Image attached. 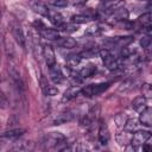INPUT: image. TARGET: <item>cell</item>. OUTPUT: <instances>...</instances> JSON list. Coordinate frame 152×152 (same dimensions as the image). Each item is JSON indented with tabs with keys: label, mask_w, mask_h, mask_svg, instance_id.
<instances>
[{
	"label": "cell",
	"mask_w": 152,
	"mask_h": 152,
	"mask_svg": "<svg viewBox=\"0 0 152 152\" xmlns=\"http://www.w3.org/2000/svg\"><path fill=\"white\" fill-rule=\"evenodd\" d=\"M128 119H129V118L127 116V114L121 112V113H118V114L114 116V122H115V125H116L118 127H120V128H124Z\"/></svg>",
	"instance_id": "7402d4cb"
},
{
	"label": "cell",
	"mask_w": 152,
	"mask_h": 152,
	"mask_svg": "<svg viewBox=\"0 0 152 152\" xmlns=\"http://www.w3.org/2000/svg\"><path fill=\"white\" fill-rule=\"evenodd\" d=\"M99 55L101 56L106 68L110 71H115L120 68V63L119 61L108 51V49H102V50H99Z\"/></svg>",
	"instance_id": "7a4b0ae2"
},
{
	"label": "cell",
	"mask_w": 152,
	"mask_h": 152,
	"mask_svg": "<svg viewBox=\"0 0 152 152\" xmlns=\"http://www.w3.org/2000/svg\"><path fill=\"white\" fill-rule=\"evenodd\" d=\"M49 70H50V77H51V80H52L53 83L59 84V83H62L64 81V75H63L62 69L59 68V65L57 63L50 65L49 66Z\"/></svg>",
	"instance_id": "52a82bcc"
},
{
	"label": "cell",
	"mask_w": 152,
	"mask_h": 152,
	"mask_svg": "<svg viewBox=\"0 0 152 152\" xmlns=\"http://www.w3.org/2000/svg\"><path fill=\"white\" fill-rule=\"evenodd\" d=\"M39 84H40V88H42V90H43V93L49 88V82H48V80L44 77V76H42L40 77V80H39Z\"/></svg>",
	"instance_id": "8d00e7d4"
},
{
	"label": "cell",
	"mask_w": 152,
	"mask_h": 152,
	"mask_svg": "<svg viewBox=\"0 0 152 152\" xmlns=\"http://www.w3.org/2000/svg\"><path fill=\"white\" fill-rule=\"evenodd\" d=\"M100 33H101V28H100V26H97V25L91 26V27H89V28L87 30V34H90V36H97V34H100Z\"/></svg>",
	"instance_id": "836d02e7"
},
{
	"label": "cell",
	"mask_w": 152,
	"mask_h": 152,
	"mask_svg": "<svg viewBox=\"0 0 152 152\" xmlns=\"http://www.w3.org/2000/svg\"><path fill=\"white\" fill-rule=\"evenodd\" d=\"M81 59H82V57H81L80 55H71V56H69L68 59H66L68 66H69V68H74V66H76V65H78L80 62H81Z\"/></svg>",
	"instance_id": "d4e9b609"
},
{
	"label": "cell",
	"mask_w": 152,
	"mask_h": 152,
	"mask_svg": "<svg viewBox=\"0 0 152 152\" xmlns=\"http://www.w3.org/2000/svg\"><path fill=\"white\" fill-rule=\"evenodd\" d=\"M58 93H59L58 88H56V87H53V86H49V88L44 91V94L48 95V96H55V95H57Z\"/></svg>",
	"instance_id": "e575fe53"
},
{
	"label": "cell",
	"mask_w": 152,
	"mask_h": 152,
	"mask_svg": "<svg viewBox=\"0 0 152 152\" xmlns=\"http://www.w3.org/2000/svg\"><path fill=\"white\" fill-rule=\"evenodd\" d=\"M146 33H147V36L152 37V26H148V27H146Z\"/></svg>",
	"instance_id": "60d3db41"
},
{
	"label": "cell",
	"mask_w": 152,
	"mask_h": 152,
	"mask_svg": "<svg viewBox=\"0 0 152 152\" xmlns=\"http://www.w3.org/2000/svg\"><path fill=\"white\" fill-rule=\"evenodd\" d=\"M139 121L142 126H146V127L152 126V107H146L140 112Z\"/></svg>",
	"instance_id": "30bf717a"
},
{
	"label": "cell",
	"mask_w": 152,
	"mask_h": 152,
	"mask_svg": "<svg viewBox=\"0 0 152 152\" xmlns=\"http://www.w3.org/2000/svg\"><path fill=\"white\" fill-rule=\"evenodd\" d=\"M141 124H140V121L139 120H137V119H128L127 120V122H126V125H125V131H127L128 133H134V132H137L138 129H139V126H140Z\"/></svg>",
	"instance_id": "d6986e66"
},
{
	"label": "cell",
	"mask_w": 152,
	"mask_h": 152,
	"mask_svg": "<svg viewBox=\"0 0 152 152\" xmlns=\"http://www.w3.org/2000/svg\"><path fill=\"white\" fill-rule=\"evenodd\" d=\"M95 72H96V66H95L94 64H87L86 66H83V68L78 71V76H80L81 80H83V78L91 77Z\"/></svg>",
	"instance_id": "5bb4252c"
},
{
	"label": "cell",
	"mask_w": 152,
	"mask_h": 152,
	"mask_svg": "<svg viewBox=\"0 0 152 152\" xmlns=\"http://www.w3.org/2000/svg\"><path fill=\"white\" fill-rule=\"evenodd\" d=\"M61 45L65 49H72L76 46V40L71 37H66V38H63L61 40Z\"/></svg>",
	"instance_id": "83f0119b"
},
{
	"label": "cell",
	"mask_w": 152,
	"mask_h": 152,
	"mask_svg": "<svg viewBox=\"0 0 152 152\" xmlns=\"http://www.w3.org/2000/svg\"><path fill=\"white\" fill-rule=\"evenodd\" d=\"M31 7H32V10H33L36 13H38V14H40V15H44V17H49L50 10L48 8V6H46L44 2L38 1V0L32 1V2H31Z\"/></svg>",
	"instance_id": "4fadbf2b"
},
{
	"label": "cell",
	"mask_w": 152,
	"mask_h": 152,
	"mask_svg": "<svg viewBox=\"0 0 152 152\" xmlns=\"http://www.w3.org/2000/svg\"><path fill=\"white\" fill-rule=\"evenodd\" d=\"M133 37L132 36H125V37H113L110 39H107V43H110L112 45H118L120 48H125L128 46L132 42H133Z\"/></svg>",
	"instance_id": "8fae6325"
},
{
	"label": "cell",
	"mask_w": 152,
	"mask_h": 152,
	"mask_svg": "<svg viewBox=\"0 0 152 152\" xmlns=\"http://www.w3.org/2000/svg\"><path fill=\"white\" fill-rule=\"evenodd\" d=\"M147 8H148L150 12H152V2H150V4L147 5Z\"/></svg>",
	"instance_id": "b9f144b4"
},
{
	"label": "cell",
	"mask_w": 152,
	"mask_h": 152,
	"mask_svg": "<svg viewBox=\"0 0 152 152\" xmlns=\"http://www.w3.org/2000/svg\"><path fill=\"white\" fill-rule=\"evenodd\" d=\"M10 27H11V32H12V36L14 37V39L24 49L25 48V37H24V33H23L20 25H18L17 23H12L10 25Z\"/></svg>",
	"instance_id": "8992f818"
},
{
	"label": "cell",
	"mask_w": 152,
	"mask_h": 152,
	"mask_svg": "<svg viewBox=\"0 0 152 152\" xmlns=\"http://www.w3.org/2000/svg\"><path fill=\"white\" fill-rule=\"evenodd\" d=\"M39 33L43 38L48 39V40H55L58 38V31L53 30V28H49V27H43L39 30Z\"/></svg>",
	"instance_id": "9a60e30c"
},
{
	"label": "cell",
	"mask_w": 152,
	"mask_h": 152,
	"mask_svg": "<svg viewBox=\"0 0 152 152\" xmlns=\"http://www.w3.org/2000/svg\"><path fill=\"white\" fill-rule=\"evenodd\" d=\"M109 84L110 83H108V82L97 83V84H88V86H86L81 89V93L87 97L96 96V95H100L101 93H103L104 90H107L109 88Z\"/></svg>",
	"instance_id": "3957f363"
},
{
	"label": "cell",
	"mask_w": 152,
	"mask_h": 152,
	"mask_svg": "<svg viewBox=\"0 0 152 152\" xmlns=\"http://www.w3.org/2000/svg\"><path fill=\"white\" fill-rule=\"evenodd\" d=\"M8 74H10V76H11V78L13 80L15 87L18 88L19 93H20V91H24V89H25L24 82H23V80H21V77H20V74H19L18 69H17L15 66H13V65H10V66H8Z\"/></svg>",
	"instance_id": "ba28073f"
},
{
	"label": "cell",
	"mask_w": 152,
	"mask_h": 152,
	"mask_svg": "<svg viewBox=\"0 0 152 152\" xmlns=\"http://www.w3.org/2000/svg\"><path fill=\"white\" fill-rule=\"evenodd\" d=\"M146 57H147V59H152V48L147 49V52H146Z\"/></svg>",
	"instance_id": "f35d334b"
},
{
	"label": "cell",
	"mask_w": 152,
	"mask_h": 152,
	"mask_svg": "<svg viewBox=\"0 0 152 152\" xmlns=\"http://www.w3.org/2000/svg\"><path fill=\"white\" fill-rule=\"evenodd\" d=\"M1 104H2V108L6 107V99H5V95L1 94Z\"/></svg>",
	"instance_id": "ab89813d"
},
{
	"label": "cell",
	"mask_w": 152,
	"mask_h": 152,
	"mask_svg": "<svg viewBox=\"0 0 152 152\" xmlns=\"http://www.w3.org/2000/svg\"><path fill=\"white\" fill-rule=\"evenodd\" d=\"M125 6V1L122 0H103L100 5V11L104 14L112 15L119 8Z\"/></svg>",
	"instance_id": "277c9868"
},
{
	"label": "cell",
	"mask_w": 152,
	"mask_h": 152,
	"mask_svg": "<svg viewBox=\"0 0 152 152\" xmlns=\"http://www.w3.org/2000/svg\"><path fill=\"white\" fill-rule=\"evenodd\" d=\"M78 93H81V89H78L77 87H70L69 89H66L65 90V93H64V95H63V100H66V101H69V100H72V99H75L77 95H78Z\"/></svg>",
	"instance_id": "44dd1931"
},
{
	"label": "cell",
	"mask_w": 152,
	"mask_h": 152,
	"mask_svg": "<svg viewBox=\"0 0 152 152\" xmlns=\"http://www.w3.org/2000/svg\"><path fill=\"white\" fill-rule=\"evenodd\" d=\"M139 23L145 26V27H148V26H152V12H147V13H144L142 15L139 17Z\"/></svg>",
	"instance_id": "cb8c5ba5"
},
{
	"label": "cell",
	"mask_w": 152,
	"mask_h": 152,
	"mask_svg": "<svg viewBox=\"0 0 152 152\" xmlns=\"http://www.w3.org/2000/svg\"><path fill=\"white\" fill-rule=\"evenodd\" d=\"M89 19L90 18L88 15H84V14H76V15L71 17V21L75 24H86L89 21Z\"/></svg>",
	"instance_id": "f546056e"
},
{
	"label": "cell",
	"mask_w": 152,
	"mask_h": 152,
	"mask_svg": "<svg viewBox=\"0 0 152 152\" xmlns=\"http://www.w3.org/2000/svg\"><path fill=\"white\" fill-rule=\"evenodd\" d=\"M112 15H113V18H114L116 21H125V20H127V18H128V11H127L126 8H124V7H121V8H119L116 12H114Z\"/></svg>",
	"instance_id": "603a6c76"
},
{
	"label": "cell",
	"mask_w": 152,
	"mask_h": 152,
	"mask_svg": "<svg viewBox=\"0 0 152 152\" xmlns=\"http://www.w3.org/2000/svg\"><path fill=\"white\" fill-rule=\"evenodd\" d=\"M100 112H101V107H100V104H95V106H93V107L89 109V112H88L87 115L94 121V120H96V119L99 118Z\"/></svg>",
	"instance_id": "484cf974"
},
{
	"label": "cell",
	"mask_w": 152,
	"mask_h": 152,
	"mask_svg": "<svg viewBox=\"0 0 152 152\" xmlns=\"http://www.w3.org/2000/svg\"><path fill=\"white\" fill-rule=\"evenodd\" d=\"M132 107L137 112H141L144 108H146V97L145 95H139L133 99L132 101Z\"/></svg>",
	"instance_id": "ac0fdd59"
},
{
	"label": "cell",
	"mask_w": 152,
	"mask_h": 152,
	"mask_svg": "<svg viewBox=\"0 0 152 152\" xmlns=\"http://www.w3.org/2000/svg\"><path fill=\"white\" fill-rule=\"evenodd\" d=\"M150 135H151V134H150V132H147V131H140V129H138L137 132H134V133L132 134L131 145H132L133 147L142 146V145L146 142V140L148 139V137H150Z\"/></svg>",
	"instance_id": "5b68a950"
},
{
	"label": "cell",
	"mask_w": 152,
	"mask_h": 152,
	"mask_svg": "<svg viewBox=\"0 0 152 152\" xmlns=\"http://www.w3.org/2000/svg\"><path fill=\"white\" fill-rule=\"evenodd\" d=\"M49 19H50V21H51L53 25H56L57 27L64 23L63 15H62L61 13H58V12H51V11H50V13H49Z\"/></svg>",
	"instance_id": "ffe728a7"
},
{
	"label": "cell",
	"mask_w": 152,
	"mask_h": 152,
	"mask_svg": "<svg viewBox=\"0 0 152 152\" xmlns=\"http://www.w3.org/2000/svg\"><path fill=\"white\" fill-rule=\"evenodd\" d=\"M96 52H99V51H96V50L93 49V48H88V49L83 50V51L80 53V56H81L82 58H91V57L95 56Z\"/></svg>",
	"instance_id": "1f68e13d"
},
{
	"label": "cell",
	"mask_w": 152,
	"mask_h": 152,
	"mask_svg": "<svg viewBox=\"0 0 152 152\" xmlns=\"http://www.w3.org/2000/svg\"><path fill=\"white\" fill-rule=\"evenodd\" d=\"M66 144V138L59 132H51L44 138L45 148H58L61 150L62 145Z\"/></svg>",
	"instance_id": "6da1fadb"
},
{
	"label": "cell",
	"mask_w": 152,
	"mask_h": 152,
	"mask_svg": "<svg viewBox=\"0 0 152 152\" xmlns=\"http://www.w3.org/2000/svg\"><path fill=\"white\" fill-rule=\"evenodd\" d=\"M127 131H126V133H120L118 137H116V140H118V142L120 144V145H127V144H131V139H132V135H128L127 137Z\"/></svg>",
	"instance_id": "f1b7e54d"
},
{
	"label": "cell",
	"mask_w": 152,
	"mask_h": 152,
	"mask_svg": "<svg viewBox=\"0 0 152 152\" xmlns=\"http://www.w3.org/2000/svg\"><path fill=\"white\" fill-rule=\"evenodd\" d=\"M97 138H99L100 144H102V145H106V144L109 141V139H110L109 129H108V127H107V125H106L104 122H100Z\"/></svg>",
	"instance_id": "7c38bea8"
},
{
	"label": "cell",
	"mask_w": 152,
	"mask_h": 152,
	"mask_svg": "<svg viewBox=\"0 0 152 152\" xmlns=\"http://www.w3.org/2000/svg\"><path fill=\"white\" fill-rule=\"evenodd\" d=\"M50 2L55 7H65V6H68V1L66 0H50Z\"/></svg>",
	"instance_id": "d590c367"
},
{
	"label": "cell",
	"mask_w": 152,
	"mask_h": 152,
	"mask_svg": "<svg viewBox=\"0 0 152 152\" xmlns=\"http://www.w3.org/2000/svg\"><path fill=\"white\" fill-rule=\"evenodd\" d=\"M42 52H43V57H44V59H45V62H46L48 66H50V65H52V64H55V63H56L55 51H53V49H52V46H51V45L45 44V45L43 46Z\"/></svg>",
	"instance_id": "9c48e42d"
},
{
	"label": "cell",
	"mask_w": 152,
	"mask_h": 152,
	"mask_svg": "<svg viewBox=\"0 0 152 152\" xmlns=\"http://www.w3.org/2000/svg\"><path fill=\"white\" fill-rule=\"evenodd\" d=\"M58 27L62 31H65V32H75V31H77V26L75 25V23H72V24H65V23H63Z\"/></svg>",
	"instance_id": "4dcf8cb0"
},
{
	"label": "cell",
	"mask_w": 152,
	"mask_h": 152,
	"mask_svg": "<svg viewBox=\"0 0 152 152\" xmlns=\"http://www.w3.org/2000/svg\"><path fill=\"white\" fill-rule=\"evenodd\" d=\"M24 129L21 128H13L10 131H6L2 133V139H10V140H15L18 138H20L24 134Z\"/></svg>",
	"instance_id": "e0dca14e"
},
{
	"label": "cell",
	"mask_w": 152,
	"mask_h": 152,
	"mask_svg": "<svg viewBox=\"0 0 152 152\" xmlns=\"http://www.w3.org/2000/svg\"><path fill=\"white\" fill-rule=\"evenodd\" d=\"M33 147V144L31 141H21V142H17L14 150L17 151H28V150H32Z\"/></svg>",
	"instance_id": "4316f807"
},
{
	"label": "cell",
	"mask_w": 152,
	"mask_h": 152,
	"mask_svg": "<svg viewBox=\"0 0 152 152\" xmlns=\"http://www.w3.org/2000/svg\"><path fill=\"white\" fill-rule=\"evenodd\" d=\"M74 119V114L71 112H63L59 115H57L53 120V125H63Z\"/></svg>",
	"instance_id": "2e32d148"
},
{
	"label": "cell",
	"mask_w": 152,
	"mask_h": 152,
	"mask_svg": "<svg viewBox=\"0 0 152 152\" xmlns=\"http://www.w3.org/2000/svg\"><path fill=\"white\" fill-rule=\"evenodd\" d=\"M140 45L142 46V48H145V49H150V48H152V37H144V38H141V40H140Z\"/></svg>",
	"instance_id": "d6a6232c"
},
{
	"label": "cell",
	"mask_w": 152,
	"mask_h": 152,
	"mask_svg": "<svg viewBox=\"0 0 152 152\" xmlns=\"http://www.w3.org/2000/svg\"><path fill=\"white\" fill-rule=\"evenodd\" d=\"M142 150H144V151H146V152H152V145H151V144L145 142V144L142 145Z\"/></svg>",
	"instance_id": "74e56055"
}]
</instances>
